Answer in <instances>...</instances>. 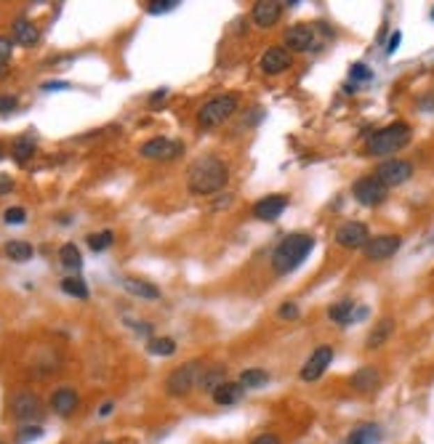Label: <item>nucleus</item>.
<instances>
[{
    "label": "nucleus",
    "mask_w": 434,
    "mask_h": 444,
    "mask_svg": "<svg viewBox=\"0 0 434 444\" xmlns=\"http://www.w3.org/2000/svg\"><path fill=\"white\" fill-rule=\"evenodd\" d=\"M32 154H35V136L24 134L19 136L14 141V147H11V157H14L16 165H27V160H30Z\"/></svg>",
    "instance_id": "obj_24"
},
{
    "label": "nucleus",
    "mask_w": 434,
    "mask_h": 444,
    "mask_svg": "<svg viewBox=\"0 0 434 444\" xmlns=\"http://www.w3.org/2000/svg\"><path fill=\"white\" fill-rule=\"evenodd\" d=\"M176 6H179V0H152V3H147V11L150 14H168Z\"/></svg>",
    "instance_id": "obj_33"
},
{
    "label": "nucleus",
    "mask_w": 434,
    "mask_h": 444,
    "mask_svg": "<svg viewBox=\"0 0 434 444\" xmlns=\"http://www.w3.org/2000/svg\"><path fill=\"white\" fill-rule=\"evenodd\" d=\"M400 245H403V239L397 235H378V237H371L365 242L362 253H365L368 261H384V258H392L400 251Z\"/></svg>",
    "instance_id": "obj_9"
},
{
    "label": "nucleus",
    "mask_w": 434,
    "mask_h": 444,
    "mask_svg": "<svg viewBox=\"0 0 434 444\" xmlns=\"http://www.w3.org/2000/svg\"><path fill=\"white\" fill-rule=\"evenodd\" d=\"M11 189H14V178L6 176V173H0V197H3V194H8Z\"/></svg>",
    "instance_id": "obj_41"
},
{
    "label": "nucleus",
    "mask_w": 434,
    "mask_h": 444,
    "mask_svg": "<svg viewBox=\"0 0 434 444\" xmlns=\"http://www.w3.org/2000/svg\"><path fill=\"white\" fill-rule=\"evenodd\" d=\"M280 16H283V3H277V0H258L254 6L251 19H254L256 27L270 30V27H274L280 22Z\"/></svg>",
    "instance_id": "obj_14"
},
{
    "label": "nucleus",
    "mask_w": 434,
    "mask_h": 444,
    "mask_svg": "<svg viewBox=\"0 0 434 444\" xmlns=\"http://www.w3.org/2000/svg\"><path fill=\"white\" fill-rule=\"evenodd\" d=\"M77 404H80V397H77L75 388H70V386H61L54 391V397H51V410L61 418H70V415L77 410Z\"/></svg>",
    "instance_id": "obj_18"
},
{
    "label": "nucleus",
    "mask_w": 434,
    "mask_h": 444,
    "mask_svg": "<svg viewBox=\"0 0 434 444\" xmlns=\"http://www.w3.org/2000/svg\"><path fill=\"white\" fill-rule=\"evenodd\" d=\"M27 219V210L24 207H8L6 213H3V221L6 223H24Z\"/></svg>",
    "instance_id": "obj_36"
},
{
    "label": "nucleus",
    "mask_w": 434,
    "mask_h": 444,
    "mask_svg": "<svg viewBox=\"0 0 434 444\" xmlns=\"http://www.w3.org/2000/svg\"><path fill=\"white\" fill-rule=\"evenodd\" d=\"M40 436H43V429H40V426H24V429L19 431V436H16V444L35 442V439H40Z\"/></svg>",
    "instance_id": "obj_34"
},
{
    "label": "nucleus",
    "mask_w": 434,
    "mask_h": 444,
    "mask_svg": "<svg viewBox=\"0 0 434 444\" xmlns=\"http://www.w3.org/2000/svg\"><path fill=\"white\" fill-rule=\"evenodd\" d=\"M104 444H107V442H104Z\"/></svg>",
    "instance_id": "obj_47"
},
{
    "label": "nucleus",
    "mask_w": 434,
    "mask_h": 444,
    "mask_svg": "<svg viewBox=\"0 0 434 444\" xmlns=\"http://www.w3.org/2000/svg\"><path fill=\"white\" fill-rule=\"evenodd\" d=\"M349 77H352L355 83H368V80L373 77V72H371V67H368V64H352Z\"/></svg>",
    "instance_id": "obj_35"
},
{
    "label": "nucleus",
    "mask_w": 434,
    "mask_h": 444,
    "mask_svg": "<svg viewBox=\"0 0 434 444\" xmlns=\"http://www.w3.org/2000/svg\"><path fill=\"white\" fill-rule=\"evenodd\" d=\"M432 19H434V8H432Z\"/></svg>",
    "instance_id": "obj_46"
},
{
    "label": "nucleus",
    "mask_w": 434,
    "mask_h": 444,
    "mask_svg": "<svg viewBox=\"0 0 434 444\" xmlns=\"http://www.w3.org/2000/svg\"><path fill=\"white\" fill-rule=\"evenodd\" d=\"M251 444H283V442H280V436H277V434H270V431H267V434H258Z\"/></svg>",
    "instance_id": "obj_40"
},
{
    "label": "nucleus",
    "mask_w": 434,
    "mask_h": 444,
    "mask_svg": "<svg viewBox=\"0 0 434 444\" xmlns=\"http://www.w3.org/2000/svg\"><path fill=\"white\" fill-rule=\"evenodd\" d=\"M312 248H315V237H309V235H288L272 253V269L277 274H290L293 269H299L307 261Z\"/></svg>",
    "instance_id": "obj_2"
},
{
    "label": "nucleus",
    "mask_w": 434,
    "mask_h": 444,
    "mask_svg": "<svg viewBox=\"0 0 434 444\" xmlns=\"http://www.w3.org/2000/svg\"><path fill=\"white\" fill-rule=\"evenodd\" d=\"M280 317H283V319H299V306L288 301V303L280 306Z\"/></svg>",
    "instance_id": "obj_39"
},
{
    "label": "nucleus",
    "mask_w": 434,
    "mask_h": 444,
    "mask_svg": "<svg viewBox=\"0 0 434 444\" xmlns=\"http://www.w3.org/2000/svg\"><path fill=\"white\" fill-rule=\"evenodd\" d=\"M400 40H403V32H392L389 43H387V54H389V56L400 48Z\"/></svg>",
    "instance_id": "obj_42"
},
{
    "label": "nucleus",
    "mask_w": 434,
    "mask_h": 444,
    "mask_svg": "<svg viewBox=\"0 0 434 444\" xmlns=\"http://www.w3.org/2000/svg\"><path fill=\"white\" fill-rule=\"evenodd\" d=\"M290 61H293V56H290V51L285 45H272V48H267L261 54L258 67H261L264 74H283L290 67Z\"/></svg>",
    "instance_id": "obj_13"
},
{
    "label": "nucleus",
    "mask_w": 434,
    "mask_h": 444,
    "mask_svg": "<svg viewBox=\"0 0 434 444\" xmlns=\"http://www.w3.org/2000/svg\"><path fill=\"white\" fill-rule=\"evenodd\" d=\"M381 386V372L371 367V365H365V367H359L355 375H352V388H357L359 394H371Z\"/></svg>",
    "instance_id": "obj_20"
},
{
    "label": "nucleus",
    "mask_w": 434,
    "mask_h": 444,
    "mask_svg": "<svg viewBox=\"0 0 434 444\" xmlns=\"http://www.w3.org/2000/svg\"><path fill=\"white\" fill-rule=\"evenodd\" d=\"M330 362H333V346H317L312 356L304 362V367H301V381H317V378H323V372L330 367Z\"/></svg>",
    "instance_id": "obj_10"
},
{
    "label": "nucleus",
    "mask_w": 434,
    "mask_h": 444,
    "mask_svg": "<svg viewBox=\"0 0 434 444\" xmlns=\"http://www.w3.org/2000/svg\"><path fill=\"white\" fill-rule=\"evenodd\" d=\"M59 261H61V267H64V269H72V271H77V269L83 267V255H80V251H77V245H72V242L61 245Z\"/></svg>",
    "instance_id": "obj_26"
},
{
    "label": "nucleus",
    "mask_w": 434,
    "mask_h": 444,
    "mask_svg": "<svg viewBox=\"0 0 434 444\" xmlns=\"http://www.w3.org/2000/svg\"><path fill=\"white\" fill-rule=\"evenodd\" d=\"M70 83L67 80H51V83H43V90H67Z\"/></svg>",
    "instance_id": "obj_43"
},
{
    "label": "nucleus",
    "mask_w": 434,
    "mask_h": 444,
    "mask_svg": "<svg viewBox=\"0 0 434 444\" xmlns=\"http://www.w3.org/2000/svg\"><path fill=\"white\" fill-rule=\"evenodd\" d=\"M229 178V168L224 160L219 157H200L197 163H192L189 173H187V184H189V192L200 194V197H208V194L219 192Z\"/></svg>",
    "instance_id": "obj_1"
},
{
    "label": "nucleus",
    "mask_w": 434,
    "mask_h": 444,
    "mask_svg": "<svg viewBox=\"0 0 434 444\" xmlns=\"http://www.w3.org/2000/svg\"><path fill=\"white\" fill-rule=\"evenodd\" d=\"M328 317L336 325L346 327V325H352V322H357V319H365V317H368V309H365V306L357 309L355 301H339V303H333L328 309Z\"/></svg>",
    "instance_id": "obj_15"
},
{
    "label": "nucleus",
    "mask_w": 434,
    "mask_h": 444,
    "mask_svg": "<svg viewBox=\"0 0 434 444\" xmlns=\"http://www.w3.org/2000/svg\"><path fill=\"white\" fill-rule=\"evenodd\" d=\"M61 290H64L67 296L80 298V301L88 298V287H86V282L80 280V277H67V280H61Z\"/></svg>",
    "instance_id": "obj_30"
},
{
    "label": "nucleus",
    "mask_w": 434,
    "mask_h": 444,
    "mask_svg": "<svg viewBox=\"0 0 434 444\" xmlns=\"http://www.w3.org/2000/svg\"><path fill=\"white\" fill-rule=\"evenodd\" d=\"M184 152V144L181 141H171V138H150L144 141L139 154L147 157V160H173Z\"/></svg>",
    "instance_id": "obj_8"
},
{
    "label": "nucleus",
    "mask_w": 434,
    "mask_h": 444,
    "mask_svg": "<svg viewBox=\"0 0 434 444\" xmlns=\"http://www.w3.org/2000/svg\"><path fill=\"white\" fill-rule=\"evenodd\" d=\"M242 386L240 383H232V381H226V383H222L216 391H213V402L216 404H222V407H229V404H238L240 399H242Z\"/></svg>",
    "instance_id": "obj_23"
},
{
    "label": "nucleus",
    "mask_w": 434,
    "mask_h": 444,
    "mask_svg": "<svg viewBox=\"0 0 434 444\" xmlns=\"http://www.w3.org/2000/svg\"><path fill=\"white\" fill-rule=\"evenodd\" d=\"M387 189L389 187H400V184H405L408 178L413 176V165L408 163V160H387V163L378 165V171L373 173Z\"/></svg>",
    "instance_id": "obj_7"
},
{
    "label": "nucleus",
    "mask_w": 434,
    "mask_h": 444,
    "mask_svg": "<svg viewBox=\"0 0 434 444\" xmlns=\"http://www.w3.org/2000/svg\"><path fill=\"white\" fill-rule=\"evenodd\" d=\"M285 207H288V197H283V194H270V197H261L254 205V216L258 221H274V219L283 216Z\"/></svg>",
    "instance_id": "obj_16"
},
{
    "label": "nucleus",
    "mask_w": 434,
    "mask_h": 444,
    "mask_svg": "<svg viewBox=\"0 0 434 444\" xmlns=\"http://www.w3.org/2000/svg\"><path fill=\"white\" fill-rule=\"evenodd\" d=\"M11 35H14V43L19 45H35L40 40V30L32 24L30 19H16L14 27H11Z\"/></svg>",
    "instance_id": "obj_21"
},
{
    "label": "nucleus",
    "mask_w": 434,
    "mask_h": 444,
    "mask_svg": "<svg viewBox=\"0 0 434 444\" xmlns=\"http://www.w3.org/2000/svg\"><path fill=\"white\" fill-rule=\"evenodd\" d=\"M235 112H238V96H235V93L216 96V99H210V102H206L200 106L197 125L206 128V131H208V128H219V125H224Z\"/></svg>",
    "instance_id": "obj_4"
},
{
    "label": "nucleus",
    "mask_w": 434,
    "mask_h": 444,
    "mask_svg": "<svg viewBox=\"0 0 434 444\" xmlns=\"http://www.w3.org/2000/svg\"><path fill=\"white\" fill-rule=\"evenodd\" d=\"M352 194H355V200H357L359 205L375 207L387 200V187H384V184H381L375 176H362V178L355 181Z\"/></svg>",
    "instance_id": "obj_6"
},
{
    "label": "nucleus",
    "mask_w": 434,
    "mask_h": 444,
    "mask_svg": "<svg viewBox=\"0 0 434 444\" xmlns=\"http://www.w3.org/2000/svg\"><path fill=\"white\" fill-rule=\"evenodd\" d=\"M6 255L11 261H16V264H24V261L32 258V245L30 242H22V239H14V242L6 245Z\"/></svg>",
    "instance_id": "obj_27"
},
{
    "label": "nucleus",
    "mask_w": 434,
    "mask_h": 444,
    "mask_svg": "<svg viewBox=\"0 0 434 444\" xmlns=\"http://www.w3.org/2000/svg\"><path fill=\"white\" fill-rule=\"evenodd\" d=\"M410 141V125L408 122H392L387 128L375 131L368 141V154L373 157H384V154H394L400 152Z\"/></svg>",
    "instance_id": "obj_3"
},
{
    "label": "nucleus",
    "mask_w": 434,
    "mask_h": 444,
    "mask_svg": "<svg viewBox=\"0 0 434 444\" xmlns=\"http://www.w3.org/2000/svg\"><path fill=\"white\" fill-rule=\"evenodd\" d=\"M371 239L368 235V226L359 221H346L339 226V232H336V242L346 248V251H357V248H365V242Z\"/></svg>",
    "instance_id": "obj_11"
},
{
    "label": "nucleus",
    "mask_w": 434,
    "mask_h": 444,
    "mask_svg": "<svg viewBox=\"0 0 434 444\" xmlns=\"http://www.w3.org/2000/svg\"><path fill=\"white\" fill-rule=\"evenodd\" d=\"M11 415L16 420H38V418H43V404L30 391H19L11 399Z\"/></svg>",
    "instance_id": "obj_12"
},
{
    "label": "nucleus",
    "mask_w": 434,
    "mask_h": 444,
    "mask_svg": "<svg viewBox=\"0 0 434 444\" xmlns=\"http://www.w3.org/2000/svg\"><path fill=\"white\" fill-rule=\"evenodd\" d=\"M11 51H14V43H11L8 38H0V67H8Z\"/></svg>",
    "instance_id": "obj_38"
},
{
    "label": "nucleus",
    "mask_w": 434,
    "mask_h": 444,
    "mask_svg": "<svg viewBox=\"0 0 434 444\" xmlns=\"http://www.w3.org/2000/svg\"><path fill=\"white\" fill-rule=\"evenodd\" d=\"M123 287H125V290H128L131 296L150 298V301L160 298V290H157L155 285H150V282H144V280H134V277H125V280H123Z\"/></svg>",
    "instance_id": "obj_25"
},
{
    "label": "nucleus",
    "mask_w": 434,
    "mask_h": 444,
    "mask_svg": "<svg viewBox=\"0 0 434 444\" xmlns=\"http://www.w3.org/2000/svg\"><path fill=\"white\" fill-rule=\"evenodd\" d=\"M285 48L290 51H312L315 45V27L309 24H293L290 30H285Z\"/></svg>",
    "instance_id": "obj_17"
},
{
    "label": "nucleus",
    "mask_w": 434,
    "mask_h": 444,
    "mask_svg": "<svg viewBox=\"0 0 434 444\" xmlns=\"http://www.w3.org/2000/svg\"><path fill=\"white\" fill-rule=\"evenodd\" d=\"M392 327H394V322H392V319L378 322V325L373 327V333L368 335V349H378V346H381V343H384L392 335Z\"/></svg>",
    "instance_id": "obj_29"
},
{
    "label": "nucleus",
    "mask_w": 434,
    "mask_h": 444,
    "mask_svg": "<svg viewBox=\"0 0 434 444\" xmlns=\"http://www.w3.org/2000/svg\"><path fill=\"white\" fill-rule=\"evenodd\" d=\"M0 157H3V144H0Z\"/></svg>",
    "instance_id": "obj_45"
},
{
    "label": "nucleus",
    "mask_w": 434,
    "mask_h": 444,
    "mask_svg": "<svg viewBox=\"0 0 434 444\" xmlns=\"http://www.w3.org/2000/svg\"><path fill=\"white\" fill-rule=\"evenodd\" d=\"M112 410H115V404H112V402H107V404H102V410H99V415H102V418H107V415L112 413Z\"/></svg>",
    "instance_id": "obj_44"
},
{
    "label": "nucleus",
    "mask_w": 434,
    "mask_h": 444,
    "mask_svg": "<svg viewBox=\"0 0 434 444\" xmlns=\"http://www.w3.org/2000/svg\"><path fill=\"white\" fill-rule=\"evenodd\" d=\"M16 106H19V99H16V96L0 93V115H11Z\"/></svg>",
    "instance_id": "obj_37"
},
{
    "label": "nucleus",
    "mask_w": 434,
    "mask_h": 444,
    "mask_svg": "<svg viewBox=\"0 0 434 444\" xmlns=\"http://www.w3.org/2000/svg\"><path fill=\"white\" fill-rule=\"evenodd\" d=\"M238 383L242 386V388H261V386L270 383V372L256 370V367H251V370H245L242 375H240Z\"/></svg>",
    "instance_id": "obj_28"
},
{
    "label": "nucleus",
    "mask_w": 434,
    "mask_h": 444,
    "mask_svg": "<svg viewBox=\"0 0 434 444\" xmlns=\"http://www.w3.org/2000/svg\"><path fill=\"white\" fill-rule=\"evenodd\" d=\"M147 349H150V354L155 356H171L176 351V341H173V338H152Z\"/></svg>",
    "instance_id": "obj_31"
},
{
    "label": "nucleus",
    "mask_w": 434,
    "mask_h": 444,
    "mask_svg": "<svg viewBox=\"0 0 434 444\" xmlns=\"http://www.w3.org/2000/svg\"><path fill=\"white\" fill-rule=\"evenodd\" d=\"M222 383H226V370L222 367V365H213V367H203V372H200V381H197V386L203 388V391H216Z\"/></svg>",
    "instance_id": "obj_22"
},
{
    "label": "nucleus",
    "mask_w": 434,
    "mask_h": 444,
    "mask_svg": "<svg viewBox=\"0 0 434 444\" xmlns=\"http://www.w3.org/2000/svg\"><path fill=\"white\" fill-rule=\"evenodd\" d=\"M200 372H203V362H200V359H192V362L176 367V370L168 375V381H165L168 394H171V397H187L197 386V381H200Z\"/></svg>",
    "instance_id": "obj_5"
},
{
    "label": "nucleus",
    "mask_w": 434,
    "mask_h": 444,
    "mask_svg": "<svg viewBox=\"0 0 434 444\" xmlns=\"http://www.w3.org/2000/svg\"><path fill=\"white\" fill-rule=\"evenodd\" d=\"M381 439H384V431L378 423H362L355 431H349L344 444H381Z\"/></svg>",
    "instance_id": "obj_19"
},
{
    "label": "nucleus",
    "mask_w": 434,
    "mask_h": 444,
    "mask_svg": "<svg viewBox=\"0 0 434 444\" xmlns=\"http://www.w3.org/2000/svg\"><path fill=\"white\" fill-rule=\"evenodd\" d=\"M112 242H115V235H112L109 229H104V232H99V235H91V237H88V248L93 253H102V251H107Z\"/></svg>",
    "instance_id": "obj_32"
}]
</instances>
